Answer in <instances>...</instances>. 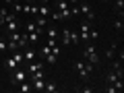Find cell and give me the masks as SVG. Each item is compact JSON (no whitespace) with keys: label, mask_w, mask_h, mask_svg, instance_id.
<instances>
[{"label":"cell","mask_w":124,"mask_h":93,"mask_svg":"<svg viewBox=\"0 0 124 93\" xmlns=\"http://www.w3.org/2000/svg\"><path fill=\"white\" fill-rule=\"evenodd\" d=\"M114 4H116V10L120 13V17H122V10H124V0H114Z\"/></svg>","instance_id":"44dd1931"},{"label":"cell","mask_w":124,"mask_h":93,"mask_svg":"<svg viewBox=\"0 0 124 93\" xmlns=\"http://www.w3.org/2000/svg\"><path fill=\"white\" fill-rule=\"evenodd\" d=\"M77 70H79V77L83 81H87L89 79V72L93 70V64H89V62H85V60H79L77 62Z\"/></svg>","instance_id":"3957f363"},{"label":"cell","mask_w":124,"mask_h":93,"mask_svg":"<svg viewBox=\"0 0 124 93\" xmlns=\"http://www.w3.org/2000/svg\"><path fill=\"white\" fill-rule=\"evenodd\" d=\"M19 27H21V25H19V15L8 13V17H6V23H4V35L19 31Z\"/></svg>","instance_id":"6da1fadb"},{"label":"cell","mask_w":124,"mask_h":93,"mask_svg":"<svg viewBox=\"0 0 124 93\" xmlns=\"http://www.w3.org/2000/svg\"><path fill=\"white\" fill-rule=\"evenodd\" d=\"M50 52H52V50H50V46H48V44H44V46L39 48V52H37V58H41V60H44V58L48 56Z\"/></svg>","instance_id":"5bb4252c"},{"label":"cell","mask_w":124,"mask_h":93,"mask_svg":"<svg viewBox=\"0 0 124 93\" xmlns=\"http://www.w3.org/2000/svg\"><path fill=\"white\" fill-rule=\"evenodd\" d=\"M83 56H85V60H87L89 64H93V66H95V64H97V62H99V56H97V50H95V46H93V44H89L87 48H85Z\"/></svg>","instance_id":"7a4b0ae2"},{"label":"cell","mask_w":124,"mask_h":93,"mask_svg":"<svg viewBox=\"0 0 124 93\" xmlns=\"http://www.w3.org/2000/svg\"><path fill=\"white\" fill-rule=\"evenodd\" d=\"M25 70H27V75H31V72H35V70H44V62L35 58L33 62H27L25 64Z\"/></svg>","instance_id":"52a82bcc"},{"label":"cell","mask_w":124,"mask_h":93,"mask_svg":"<svg viewBox=\"0 0 124 93\" xmlns=\"http://www.w3.org/2000/svg\"><path fill=\"white\" fill-rule=\"evenodd\" d=\"M21 91H23V93H29V91H33V87H31V81H29V79L21 83Z\"/></svg>","instance_id":"2e32d148"},{"label":"cell","mask_w":124,"mask_h":93,"mask_svg":"<svg viewBox=\"0 0 124 93\" xmlns=\"http://www.w3.org/2000/svg\"><path fill=\"white\" fill-rule=\"evenodd\" d=\"M39 4H50V0H39Z\"/></svg>","instance_id":"83f0119b"},{"label":"cell","mask_w":124,"mask_h":93,"mask_svg":"<svg viewBox=\"0 0 124 93\" xmlns=\"http://www.w3.org/2000/svg\"><path fill=\"white\" fill-rule=\"evenodd\" d=\"M68 6H70L68 0H58L56 2V10H64V8H68Z\"/></svg>","instance_id":"e0dca14e"},{"label":"cell","mask_w":124,"mask_h":93,"mask_svg":"<svg viewBox=\"0 0 124 93\" xmlns=\"http://www.w3.org/2000/svg\"><path fill=\"white\" fill-rule=\"evenodd\" d=\"M44 91H46V93H54V91H58V85L54 83V81H46V87H44Z\"/></svg>","instance_id":"9a60e30c"},{"label":"cell","mask_w":124,"mask_h":93,"mask_svg":"<svg viewBox=\"0 0 124 93\" xmlns=\"http://www.w3.org/2000/svg\"><path fill=\"white\" fill-rule=\"evenodd\" d=\"M19 66H21V64H19V62L15 60L13 56H8V58L4 60V68H6V70H10V72H13L15 68H19Z\"/></svg>","instance_id":"30bf717a"},{"label":"cell","mask_w":124,"mask_h":93,"mask_svg":"<svg viewBox=\"0 0 124 93\" xmlns=\"http://www.w3.org/2000/svg\"><path fill=\"white\" fill-rule=\"evenodd\" d=\"M58 37H60V44L62 46H70V29H62Z\"/></svg>","instance_id":"9c48e42d"},{"label":"cell","mask_w":124,"mask_h":93,"mask_svg":"<svg viewBox=\"0 0 124 93\" xmlns=\"http://www.w3.org/2000/svg\"><path fill=\"white\" fill-rule=\"evenodd\" d=\"M116 79H120V77H118V75H116V72H114V70L110 68V72H108V85H112V83H114Z\"/></svg>","instance_id":"ffe728a7"},{"label":"cell","mask_w":124,"mask_h":93,"mask_svg":"<svg viewBox=\"0 0 124 93\" xmlns=\"http://www.w3.org/2000/svg\"><path fill=\"white\" fill-rule=\"evenodd\" d=\"M79 2H81V0H68V4H70V6L72 4H79Z\"/></svg>","instance_id":"4316f807"},{"label":"cell","mask_w":124,"mask_h":93,"mask_svg":"<svg viewBox=\"0 0 124 93\" xmlns=\"http://www.w3.org/2000/svg\"><path fill=\"white\" fill-rule=\"evenodd\" d=\"M114 29L116 31H122V19H118V21L114 23Z\"/></svg>","instance_id":"484cf974"},{"label":"cell","mask_w":124,"mask_h":93,"mask_svg":"<svg viewBox=\"0 0 124 93\" xmlns=\"http://www.w3.org/2000/svg\"><path fill=\"white\" fill-rule=\"evenodd\" d=\"M48 21H50V19H46V17H37L33 23H35L37 27H46V25H48Z\"/></svg>","instance_id":"d6986e66"},{"label":"cell","mask_w":124,"mask_h":93,"mask_svg":"<svg viewBox=\"0 0 124 93\" xmlns=\"http://www.w3.org/2000/svg\"><path fill=\"white\" fill-rule=\"evenodd\" d=\"M31 79H46V72L44 70H35V72H31Z\"/></svg>","instance_id":"7402d4cb"},{"label":"cell","mask_w":124,"mask_h":93,"mask_svg":"<svg viewBox=\"0 0 124 93\" xmlns=\"http://www.w3.org/2000/svg\"><path fill=\"white\" fill-rule=\"evenodd\" d=\"M0 52H6V39H2V35H0Z\"/></svg>","instance_id":"d4e9b609"},{"label":"cell","mask_w":124,"mask_h":93,"mask_svg":"<svg viewBox=\"0 0 124 93\" xmlns=\"http://www.w3.org/2000/svg\"><path fill=\"white\" fill-rule=\"evenodd\" d=\"M8 13H10V10H8V6H6V4H4V6H0V27H4Z\"/></svg>","instance_id":"4fadbf2b"},{"label":"cell","mask_w":124,"mask_h":93,"mask_svg":"<svg viewBox=\"0 0 124 93\" xmlns=\"http://www.w3.org/2000/svg\"><path fill=\"white\" fill-rule=\"evenodd\" d=\"M27 79H29L27 70H23V68L19 66V68H15V70H13V77H10V83H13V85H21L23 81H27Z\"/></svg>","instance_id":"277c9868"},{"label":"cell","mask_w":124,"mask_h":93,"mask_svg":"<svg viewBox=\"0 0 124 93\" xmlns=\"http://www.w3.org/2000/svg\"><path fill=\"white\" fill-rule=\"evenodd\" d=\"M114 54H116V46H112V48L106 52V58H114Z\"/></svg>","instance_id":"cb8c5ba5"},{"label":"cell","mask_w":124,"mask_h":93,"mask_svg":"<svg viewBox=\"0 0 124 93\" xmlns=\"http://www.w3.org/2000/svg\"><path fill=\"white\" fill-rule=\"evenodd\" d=\"M31 87H33V91H44L46 79H31Z\"/></svg>","instance_id":"8fae6325"},{"label":"cell","mask_w":124,"mask_h":93,"mask_svg":"<svg viewBox=\"0 0 124 93\" xmlns=\"http://www.w3.org/2000/svg\"><path fill=\"white\" fill-rule=\"evenodd\" d=\"M44 60H46V62H48V64H56V60H58V56H56V54H54V52H50V54H48V56H46V58H44Z\"/></svg>","instance_id":"ac0fdd59"},{"label":"cell","mask_w":124,"mask_h":93,"mask_svg":"<svg viewBox=\"0 0 124 93\" xmlns=\"http://www.w3.org/2000/svg\"><path fill=\"white\" fill-rule=\"evenodd\" d=\"M50 6L48 4H37V17H46V19H50Z\"/></svg>","instance_id":"7c38bea8"},{"label":"cell","mask_w":124,"mask_h":93,"mask_svg":"<svg viewBox=\"0 0 124 93\" xmlns=\"http://www.w3.org/2000/svg\"><path fill=\"white\" fill-rule=\"evenodd\" d=\"M79 6V13H83V15H87V21H93L95 19V13H93V8H91V4H77Z\"/></svg>","instance_id":"ba28073f"},{"label":"cell","mask_w":124,"mask_h":93,"mask_svg":"<svg viewBox=\"0 0 124 93\" xmlns=\"http://www.w3.org/2000/svg\"><path fill=\"white\" fill-rule=\"evenodd\" d=\"M89 33H91V21L81 23V27H79V39L87 44V41H89Z\"/></svg>","instance_id":"5b68a950"},{"label":"cell","mask_w":124,"mask_h":93,"mask_svg":"<svg viewBox=\"0 0 124 93\" xmlns=\"http://www.w3.org/2000/svg\"><path fill=\"white\" fill-rule=\"evenodd\" d=\"M35 58H37V50H33L31 46L23 48V64H27V62H33Z\"/></svg>","instance_id":"8992f818"},{"label":"cell","mask_w":124,"mask_h":93,"mask_svg":"<svg viewBox=\"0 0 124 93\" xmlns=\"http://www.w3.org/2000/svg\"><path fill=\"white\" fill-rule=\"evenodd\" d=\"M106 2H114V0H106Z\"/></svg>","instance_id":"f1b7e54d"},{"label":"cell","mask_w":124,"mask_h":93,"mask_svg":"<svg viewBox=\"0 0 124 93\" xmlns=\"http://www.w3.org/2000/svg\"><path fill=\"white\" fill-rule=\"evenodd\" d=\"M79 41H81V39H79V33L70 29V44H79Z\"/></svg>","instance_id":"603a6c76"},{"label":"cell","mask_w":124,"mask_h":93,"mask_svg":"<svg viewBox=\"0 0 124 93\" xmlns=\"http://www.w3.org/2000/svg\"><path fill=\"white\" fill-rule=\"evenodd\" d=\"M85 2H89V0H85Z\"/></svg>","instance_id":"f546056e"}]
</instances>
